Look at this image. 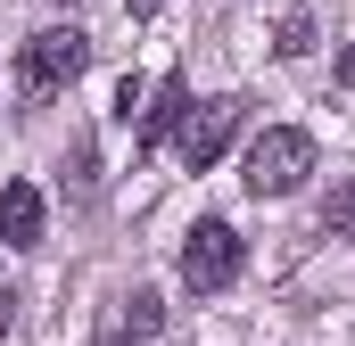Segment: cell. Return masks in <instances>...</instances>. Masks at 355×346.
<instances>
[{"mask_svg":"<svg viewBox=\"0 0 355 346\" xmlns=\"http://www.w3.org/2000/svg\"><path fill=\"white\" fill-rule=\"evenodd\" d=\"M306 173H314V132H297V124H272L248 140V198H289V190H306Z\"/></svg>","mask_w":355,"mask_h":346,"instance_id":"obj_1","label":"cell"},{"mask_svg":"<svg viewBox=\"0 0 355 346\" xmlns=\"http://www.w3.org/2000/svg\"><path fill=\"white\" fill-rule=\"evenodd\" d=\"M91 66V33L83 25H50V33H33L25 42V58H17V83L33 91V99H50V91H67L75 75Z\"/></svg>","mask_w":355,"mask_h":346,"instance_id":"obj_2","label":"cell"},{"mask_svg":"<svg viewBox=\"0 0 355 346\" xmlns=\"http://www.w3.org/2000/svg\"><path fill=\"white\" fill-rule=\"evenodd\" d=\"M240 264H248V248H240V231H232L223 215H207V223L182 239V280H190L198 297L232 289V280H240Z\"/></svg>","mask_w":355,"mask_h":346,"instance_id":"obj_3","label":"cell"},{"mask_svg":"<svg viewBox=\"0 0 355 346\" xmlns=\"http://www.w3.org/2000/svg\"><path fill=\"white\" fill-rule=\"evenodd\" d=\"M240 124H248V99H240V91H223V99L190 107V116H182V132H174V140H182V165L207 173L223 149H232V140H240Z\"/></svg>","mask_w":355,"mask_h":346,"instance_id":"obj_4","label":"cell"},{"mask_svg":"<svg viewBox=\"0 0 355 346\" xmlns=\"http://www.w3.org/2000/svg\"><path fill=\"white\" fill-rule=\"evenodd\" d=\"M182 116H190V83H182V75H166V83L149 91V107H141V132H132V149H141V157H149V149H166V140L182 132Z\"/></svg>","mask_w":355,"mask_h":346,"instance_id":"obj_5","label":"cell"},{"mask_svg":"<svg viewBox=\"0 0 355 346\" xmlns=\"http://www.w3.org/2000/svg\"><path fill=\"white\" fill-rule=\"evenodd\" d=\"M0 239L8 248H42V190L33 181H8L0 190Z\"/></svg>","mask_w":355,"mask_h":346,"instance_id":"obj_6","label":"cell"},{"mask_svg":"<svg viewBox=\"0 0 355 346\" xmlns=\"http://www.w3.org/2000/svg\"><path fill=\"white\" fill-rule=\"evenodd\" d=\"M116 322H124L132 338H149V330H166V297H157V289H132V297L116 305Z\"/></svg>","mask_w":355,"mask_h":346,"instance_id":"obj_7","label":"cell"},{"mask_svg":"<svg viewBox=\"0 0 355 346\" xmlns=\"http://www.w3.org/2000/svg\"><path fill=\"white\" fill-rule=\"evenodd\" d=\"M306 50H314V17H306V8H289V17L272 25V58H306Z\"/></svg>","mask_w":355,"mask_h":346,"instance_id":"obj_8","label":"cell"},{"mask_svg":"<svg viewBox=\"0 0 355 346\" xmlns=\"http://www.w3.org/2000/svg\"><path fill=\"white\" fill-rule=\"evenodd\" d=\"M322 223H331L339 239H355V181H331V198H322Z\"/></svg>","mask_w":355,"mask_h":346,"instance_id":"obj_9","label":"cell"},{"mask_svg":"<svg viewBox=\"0 0 355 346\" xmlns=\"http://www.w3.org/2000/svg\"><path fill=\"white\" fill-rule=\"evenodd\" d=\"M339 83L355 91V42H347V50H339Z\"/></svg>","mask_w":355,"mask_h":346,"instance_id":"obj_10","label":"cell"},{"mask_svg":"<svg viewBox=\"0 0 355 346\" xmlns=\"http://www.w3.org/2000/svg\"><path fill=\"white\" fill-rule=\"evenodd\" d=\"M8 322H17V297H8V289H0V338H8Z\"/></svg>","mask_w":355,"mask_h":346,"instance_id":"obj_11","label":"cell"}]
</instances>
